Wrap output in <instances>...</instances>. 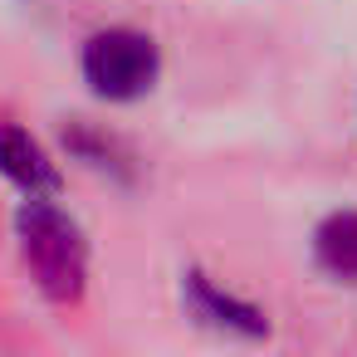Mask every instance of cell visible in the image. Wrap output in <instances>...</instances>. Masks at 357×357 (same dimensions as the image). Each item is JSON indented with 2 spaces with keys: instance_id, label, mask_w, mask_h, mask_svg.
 Here are the masks:
<instances>
[{
  "instance_id": "cell-4",
  "label": "cell",
  "mask_w": 357,
  "mask_h": 357,
  "mask_svg": "<svg viewBox=\"0 0 357 357\" xmlns=\"http://www.w3.org/2000/svg\"><path fill=\"white\" fill-rule=\"evenodd\" d=\"M0 172H6L25 196H59L64 176L50 162V152L15 123H0Z\"/></svg>"
},
{
  "instance_id": "cell-1",
  "label": "cell",
  "mask_w": 357,
  "mask_h": 357,
  "mask_svg": "<svg viewBox=\"0 0 357 357\" xmlns=\"http://www.w3.org/2000/svg\"><path fill=\"white\" fill-rule=\"evenodd\" d=\"M20 255L50 303H79L89 284V240L84 230L50 201V196H25L15 215Z\"/></svg>"
},
{
  "instance_id": "cell-3",
  "label": "cell",
  "mask_w": 357,
  "mask_h": 357,
  "mask_svg": "<svg viewBox=\"0 0 357 357\" xmlns=\"http://www.w3.org/2000/svg\"><path fill=\"white\" fill-rule=\"evenodd\" d=\"M181 298H186V308H191L201 323H211V328H220V333H240V337H264V333H269V318H264L255 303H245V298H235V294H220L201 269H186V274H181Z\"/></svg>"
},
{
  "instance_id": "cell-5",
  "label": "cell",
  "mask_w": 357,
  "mask_h": 357,
  "mask_svg": "<svg viewBox=\"0 0 357 357\" xmlns=\"http://www.w3.org/2000/svg\"><path fill=\"white\" fill-rule=\"evenodd\" d=\"M313 259L333 279H357V211H333L313 230Z\"/></svg>"
},
{
  "instance_id": "cell-2",
  "label": "cell",
  "mask_w": 357,
  "mask_h": 357,
  "mask_svg": "<svg viewBox=\"0 0 357 357\" xmlns=\"http://www.w3.org/2000/svg\"><path fill=\"white\" fill-rule=\"evenodd\" d=\"M157 74H162V54H157L152 35H142V30L113 25V30L89 35V45H84V79L108 103L142 98L157 84Z\"/></svg>"
}]
</instances>
